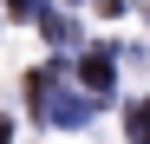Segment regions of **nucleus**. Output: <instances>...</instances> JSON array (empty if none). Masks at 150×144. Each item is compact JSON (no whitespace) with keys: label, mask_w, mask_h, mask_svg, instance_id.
Instances as JSON below:
<instances>
[{"label":"nucleus","mask_w":150,"mask_h":144,"mask_svg":"<svg viewBox=\"0 0 150 144\" xmlns=\"http://www.w3.org/2000/svg\"><path fill=\"white\" fill-rule=\"evenodd\" d=\"M79 72H85V85H91V92H111V59H105V53H91Z\"/></svg>","instance_id":"obj_1"},{"label":"nucleus","mask_w":150,"mask_h":144,"mask_svg":"<svg viewBox=\"0 0 150 144\" xmlns=\"http://www.w3.org/2000/svg\"><path fill=\"white\" fill-rule=\"evenodd\" d=\"M0 144H7V125H0Z\"/></svg>","instance_id":"obj_2"}]
</instances>
